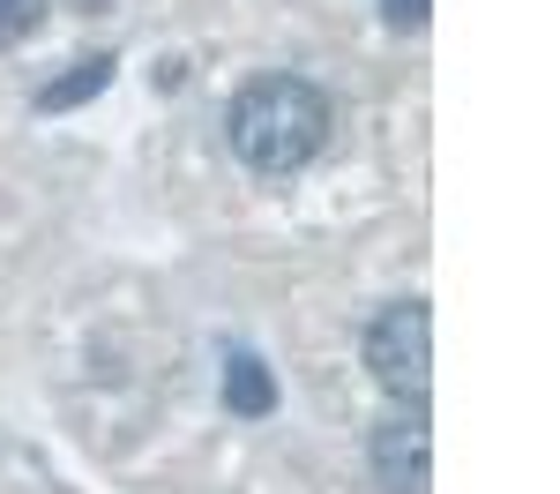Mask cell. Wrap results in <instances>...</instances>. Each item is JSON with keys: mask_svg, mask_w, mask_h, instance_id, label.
I'll return each mask as SVG.
<instances>
[{"mask_svg": "<svg viewBox=\"0 0 560 494\" xmlns=\"http://www.w3.org/2000/svg\"><path fill=\"white\" fill-rule=\"evenodd\" d=\"M217 398H224V412H232V420H269V412H277V367H269L255 345H224Z\"/></svg>", "mask_w": 560, "mask_h": 494, "instance_id": "277c9868", "label": "cell"}, {"mask_svg": "<svg viewBox=\"0 0 560 494\" xmlns=\"http://www.w3.org/2000/svg\"><path fill=\"white\" fill-rule=\"evenodd\" d=\"M75 8H113V0H75Z\"/></svg>", "mask_w": 560, "mask_h": 494, "instance_id": "ba28073f", "label": "cell"}, {"mask_svg": "<svg viewBox=\"0 0 560 494\" xmlns=\"http://www.w3.org/2000/svg\"><path fill=\"white\" fill-rule=\"evenodd\" d=\"M359 367L374 375V390L388 404H427L433 398V308L419 292L388 300L366 314L359 330Z\"/></svg>", "mask_w": 560, "mask_h": 494, "instance_id": "7a4b0ae2", "label": "cell"}, {"mask_svg": "<svg viewBox=\"0 0 560 494\" xmlns=\"http://www.w3.org/2000/svg\"><path fill=\"white\" fill-rule=\"evenodd\" d=\"M113 76H120V53H113V45H105V53H75L68 76H52V83L31 97V113H45V120H52V113H75V105H90V97H105Z\"/></svg>", "mask_w": 560, "mask_h": 494, "instance_id": "5b68a950", "label": "cell"}, {"mask_svg": "<svg viewBox=\"0 0 560 494\" xmlns=\"http://www.w3.org/2000/svg\"><path fill=\"white\" fill-rule=\"evenodd\" d=\"M382 23L404 31V38H419V31L433 23V0H382Z\"/></svg>", "mask_w": 560, "mask_h": 494, "instance_id": "52a82bcc", "label": "cell"}, {"mask_svg": "<svg viewBox=\"0 0 560 494\" xmlns=\"http://www.w3.org/2000/svg\"><path fill=\"white\" fill-rule=\"evenodd\" d=\"M366 480L382 494H433V420L427 404H396L366 435Z\"/></svg>", "mask_w": 560, "mask_h": 494, "instance_id": "3957f363", "label": "cell"}, {"mask_svg": "<svg viewBox=\"0 0 560 494\" xmlns=\"http://www.w3.org/2000/svg\"><path fill=\"white\" fill-rule=\"evenodd\" d=\"M45 15H52V0H0V53L31 45L45 31Z\"/></svg>", "mask_w": 560, "mask_h": 494, "instance_id": "8992f818", "label": "cell"}, {"mask_svg": "<svg viewBox=\"0 0 560 494\" xmlns=\"http://www.w3.org/2000/svg\"><path fill=\"white\" fill-rule=\"evenodd\" d=\"M337 135V97L292 76V68H261L224 97V150L255 180H300Z\"/></svg>", "mask_w": 560, "mask_h": 494, "instance_id": "6da1fadb", "label": "cell"}]
</instances>
